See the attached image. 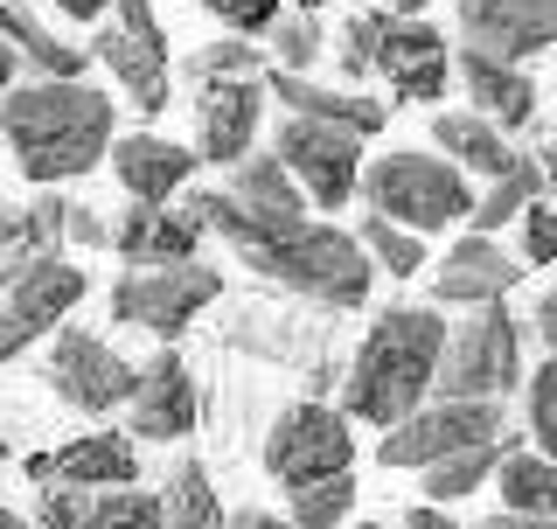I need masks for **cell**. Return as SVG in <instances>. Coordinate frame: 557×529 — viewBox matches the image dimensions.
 Instances as JSON below:
<instances>
[{"label":"cell","mask_w":557,"mask_h":529,"mask_svg":"<svg viewBox=\"0 0 557 529\" xmlns=\"http://www.w3.org/2000/svg\"><path fill=\"white\" fill-rule=\"evenodd\" d=\"M0 133H8L14 174H28L35 188H57L112 161L119 104L84 77H28L0 98Z\"/></svg>","instance_id":"1"},{"label":"cell","mask_w":557,"mask_h":529,"mask_svg":"<svg viewBox=\"0 0 557 529\" xmlns=\"http://www.w3.org/2000/svg\"><path fill=\"white\" fill-rule=\"evenodd\" d=\"M446 328L453 321H440V307H411V299L383 307L370 334H362V348L342 369V411L356 426H383V432L397 418H411L432 397V383H440Z\"/></svg>","instance_id":"2"},{"label":"cell","mask_w":557,"mask_h":529,"mask_svg":"<svg viewBox=\"0 0 557 529\" xmlns=\"http://www.w3.org/2000/svg\"><path fill=\"white\" fill-rule=\"evenodd\" d=\"M335 63H342L348 84L391 77V98H405V104H440L446 84H453L446 35L432 22H418V14H391V8L348 14L342 35H335Z\"/></svg>","instance_id":"3"},{"label":"cell","mask_w":557,"mask_h":529,"mask_svg":"<svg viewBox=\"0 0 557 529\" xmlns=\"http://www.w3.org/2000/svg\"><path fill=\"white\" fill-rule=\"evenodd\" d=\"M237 264H251L265 286L307 299V307H327V313H348L370 299V279H376V258L362 251L356 231L342 223H300L293 237H272V244H251L237 251Z\"/></svg>","instance_id":"4"},{"label":"cell","mask_w":557,"mask_h":529,"mask_svg":"<svg viewBox=\"0 0 557 529\" xmlns=\"http://www.w3.org/2000/svg\"><path fill=\"white\" fill-rule=\"evenodd\" d=\"M188 223L209 237L216 231L231 251H251V244H272V237H293L307 223V188L286 174L278 153H244L231 168L223 188H188L182 196Z\"/></svg>","instance_id":"5"},{"label":"cell","mask_w":557,"mask_h":529,"mask_svg":"<svg viewBox=\"0 0 557 529\" xmlns=\"http://www.w3.org/2000/svg\"><path fill=\"white\" fill-rule=\"evenodd\" d=\"M223 348L258 356L272 369H293L313 397H321L327 383H342V369H335V313L307 307V299H293V293L244 299V307L231 313V328H223Z\"/></svg>","instance_id":"6"},{"label":"cell","mask_w":557,"mask_h":529,"mask_svg":"<svg viewBox=\"0 0 557 529\" xmlns=\"http://www.w3.org/2000/svg\"><path fill=\"white\" fill-rule=\"evenodd\" d=\"M362 202L376 209V217L405 223V231L432 237V231H453L460 217H474V182H467L460 168L446 161V153H376L370 168H362Z\"/></svg>","instance_id":"7"},{"label":"cell","mask_w":557,"mask_h":529,"mask_svg":"<svg viewBox=\"0 0 557 529\" xmlns=\"http://www.w3.org/2000/svg\"><path fill=\"white\" fill-rule=\"evenodd\" d=\"M522 377H530V369H522V321L509 313V299H487V307H467V321L446 328V356H440L432 397L502 404Z\"/></svg>","instance_id":"8"},{"label":"cell","mask_w":557,"mask_h":529,"mask_svg":"<svg viewBox=\"0 0 557 529\" xmlns=\"http://www.w3.org/2000/svg\"><path fill=\"white\" fill-rule=\"evenodd\" d=\"M91 57L112 70V84L126 91L133 112L161 119L174 104V57H168V28L153 14V0H119L112 22L91 35Z\"/></svg>","instance_id":"9"},{"label":"cell","mask_w":557,"mask_h":529,"mask_svg":"<svg viewBox=\"0 0 557 529\" xmlns=\"http://www.w3.org/2000/svg\"><path fill=\"white\" fill-rule=\"evenodd\" d=\"M258 460L278 488H307V481H327V473H356V432H348V411L307 397V404H286L272 418Z\"/></svg>","instance_id":"10"},{"label":"cell","mask_w":557,"mask_h":529,"mask_svg":"<svg viewBox=\"0 0 557 529\" xmlns=\"http://www.w3.org/2000/svg\"><path fill=\"white\" fill-rule=\"evenodd\" d=\"M502 404H481V397H425L411 418H397L391 432L376 439V460L383 467H418L425 473L432 460H453L467 446H487L502 439Z\"/></svg>","instance_id":"11"},{"label":"cell","mask_w":557,"mask_h":529,"mask_svg":"<svg viewBox=\"0 0 557 529\" xmlns=\"http://www.w3.org/2000/svg\"><path fill=\"white\" fill-rule=\"evenodd\" d=\"M216 299H223V272H216V264H202V258H188V264H147V272H126L112 286V321L147 328V334H161V342H174V334L196 321L202 307H216Z\"/></svg>","instance_id":"12"},{"label":"cell","mask_w":557,"mask_h":529,"mask_svg":"<svg viewBox=\"0 0 557 529\" xmlns=\"http://www.w3.org/2000/svg\"><path fill=\"white\" fill-rule=\"evenodd\" d=\"M272 153L286 161L293 182L307 188L313 209H342L362 188V139L342 133V126H321V119L286 112V119H278V133H272Z\"/></svg>","instance_id":"13"},{"label":"cell","mask_w":557,"mask_h":529,"mask_svg":"<svg viewBox=\"0 0 557 529\" xmlns=\"http://www.w3.org/2000/svg\"><path fill=\"white\" fill-rule=\"evenodd\" d=\"M49 391H57L70 411H84V418H104V411H119V404L133 397V377L139 369L119 356L104 334L91 328H57V348H49Z\"/></svg>","instance_id":"14"},{"label":"cell","mask_w":557,"mask_h":529,"mask_svg":"<svg viewBox=\"0 0 557 529\" xmlns=\"http://www.w3.org/2000/svg\"><path fill=\"white\" fill-rule=\"evenodd\" d=\"M84 286H91L84 264H70L63 251L42 258V264H28V272L0 293V362H14L22 348L42 342V334H57L70 321V307L84 299Z\"/></svg>","instance_id":"15"},{"label":"cell","mask_w":557,"mask_h":529,"mask_svg":"<svg viewBox=\"0 0 557 529\" xmlns=\"http://www.w3.org/2000/svg\"><path fill=\"white\" fill-rule=\"evenodd\" d=\"M202 418V391H196V369L182 362V348H161L147 369L133 377V397H126V426L133 439H153V446H174L188 439Z\"/></svg>","instance_id":"16"},{"label":"cell","mask_w":557,"mask_h":529,"mask_svg":"<svg viewBox=\"0 0 557 529\" xmlns=\"http://www.w3.org/2000/svg\"><path fill=\"white\" fill-rule=\"evenodd\" d=\"M460 49L530 63L557 49V0H460Z\"/></svg>","instance_id":"17"},{"label":"cell","mask_w":557,"mask_h":529,"mask_svg":"<svg viewBox=\"0 0 557 529\" xmlns=\"http://www.w3.org/2000/svg\"><path fill=\"white\" fill-rule=\"evenodd\" d=\"M265 77H231V84H196V161L237 168L265 119Z\"/></svg>","instance_id":"18"},{"label":"cell","mask_w":557,"mask_h":529,"mask_svg":"<svg viewBox=\"0 0 557 529\" xmlns=\"http://www.w3.org/2000/svg\"><path fill=\"white\" fill-rule=\"evenodd\" d=\"M516 279H522V264L495 237L474 231L432 264V307H487V299H509Z\"/></svg>","instance_id":"19"},{"label":"cell","mask_w":557,"mask_h":529,"mask_svg":"<svg viewBox=\"0 0 557 529\" xmlns=\"http://www.w3.org/2000/svg\"><path fill=\"white\" fill-rule=\"evenodd\" d=\"M28 481L49 488V481H70V488H133L139 481V453L126 432H84L57 453H35L28 460Z\"/></svg>","instance_id":"20"},{"label":"cell","mask_w":557,"mask_h":529,"mask_svg":"<svg viewBox=\"0 0 557 529\" xmlns=\"http://www.w3.org/2000/svg\"><path fill=\"white\" fill-rule=\"evenodd\" d=\"M112 174L133 202H174L196 174V147L182 139H161V133H126L112 139Z\"/></svg>","instance_id":"21"},{"label":"cell","mask_w":557,"mask_h":529,"mask_svg":"<svg viewBox=\"0 0 557 529\" xmlns=\"http://www.w3.org/2000/svg\"><path fill=\"white\" fill-rule=\"evenodd\" d=\"M265 91L286 104V112L300 119H321V126H342L356 139H376L383 126H391V104L383 98H362V91H327V84L313 77H293V70H265Z\"/></svg>","instance_id":"22"},{"label":"cell","mask_w":557,"mask_h":529,"mask_svg":"<svg viewBox=\"0 0 557 529\" xmlns=\"http://www.w3.org/2000/svg\"><path fill=\"white\" fill-rule=\"evenodd\" d=\"M112 251L126 264H188L202 258V231L188 223V209H168V202H139L126 209V223H112Z\"/></svg>","instance_id":"23"},{"label":"cell","mask_w":557,"mask_h":529,"mask_svg":"<svg viewBox=\"0 0 557 529\" xmlns=\"http://www.w3.org/2000/svg\"><path fill=\"white\" fill-rule=\"evenodd\" d=\"M460 91L474 98L467 112H481V119H495L502 133H516V126H530L536 119V84H530V70L522 63H502V57H481V49H460Z\"/></svg>","instance_id":"24"},{"label":"cell","mask_w":557,"mask_h":529,"mask_svg":"<svg viewBox=\"0 0 557 529\" xmlns=\"http://www.w3.org/2000/svg\"><path fill=\"white\" fill-rule=\"evenodd\" d=\"M63 196H35L22 209H0V293L14 286V279L28 272V264H42V258H57L63 251Z\"/></svg>","instance_id":"25"},{"label":"cell","mask_w":557,"mask_h":529,"mask_svg":"<svg viewBox=\"0 0 557 529\" xmlns=\"http://www.w3.org/2000/svg\"><path fill=\"white\" fill-rule=\"evenodd\" d=\"M432 147H440L460 174H481V182H495V174H509L522 161L509 147V133H502L495 119H481V112H440L432 119Z\"/></svg>","instance_id":"26"},{"label":"cell","mask_w":557,"mask_h":529,"mask_svg":"<svg viewBox=\"0 0 557 529\" xmlns=\"http://www.w3.org/2000/svg\"><path fill=\"white\" fill-rule=\"evenodd\" d=\"M0 42H8L14 57H28L35 77H84V63H91V49L63 42L57 28H42L22 0H0Z\"/></svg>","instance_id":"27"},{"label":"cell","mask_w":557,"mask_h":529,"mask_svg":"<svg viewBox=\"0 0 557 529\" xmlns=\"http://www.w3.org/2000/svg\"><path fill=\"white\" fill-rule=\"evenodd\" d=\"M544 196H550L544 161H536V153H522L509 174H495V182H487L481 196H474V231H481V237H495L502 223H522V209L544 202Z\"/></svg>","instance_id":"28"},{"label":"cell","mask_w":557,"mask_h":529,"mask_svg":"<svg viewBox=\"0 0 557 529\" xmlns=\"http://www.w3.org/2000/svg\"><path fill=\"white\" fill-rule=\"evenodd\" d=\"M161 508H168V529H231L216 488H209V467L188 460V453L161 473Z\"/></svg>","instance_id":"29"},{"label":"cell","mask_w":557,"mask_h":529,"mask_svg":"<svg viewBox=\"0 0 557 529\" xmlns=\"http://www.w3.org/2000/svg\"><path fill=\"white\" fill-rule=\"evenodd\" d=\"M495 488H502V508H516V516H557V460L550 453L509 446L495 467Z\"/></svg>","instance_id":"30"},{"label":"cell","mask_w":557,"mask_h":529,"mask_svg":"<svg viewBox=\"0 0 557 529\" xmlns=\"http://www.w3.org/2000/svg\"><path fill=\"white\" fill-rule=\"evenodd\" d=\"M516 446V432H502V439H487V446H467V453H453V460H432L425 467V502H460V495H481L487 481H495V467H502V453Z\"/></svg>","instance_id":"31"},{"label":"cell","mask_w":557,"mask_h":529,"mask_svg":"<svg viewBox=\"0 0 557 529\" xmlns=\"http://www.w3.org/2000/svg\"><path fill=\"white\" fill-rule=\"evenodd\" d=\"M272 57H265V42H251V35H223V42H202L196 57L182 63V77L188 84H231V77H265Z\"/></svg>","instance_id":"32"},{"label":"cell","mask_w":557,"mask_h":529,"mask_svg":"<svg viewBox=\"0 0 557 529\" xmlns=\"http://www.w3.org/2000/svg\"><path fill=\"white\" fill-rule=\"evenodd\" d=\"M362 251H370L376 258V272H391V279H411V272H425V237H418V231H405V223H391V217H376V209H370V217H362Z\"/></svg>","instance_id":"33"},{"label":"cell","mask_w":557,"mask_h":529,"mask_svg":"<svg viewBox=\"0 0 557 529\" xmlns=\"http://www.w3.org/2000/svg\"><path fill=\"white\" fill-rule=\"evenodd\" d=\"M321 22H313L307 8H286L278 22L265 28V57H272V70H293V77H307L313 63H321Z\"/></svg>","instance_id":"34"},{"label":"cell","mask_w":557,"mask_h":529,"mask_svg":"<svg viewBox=\"0 0 557 529\" xmlns=\"http://www.w3.org/2000/svg\"><path fill=\"white\" fill-rule=\"evenodd\" d=\"M286 502H293V522L300 529H342L348 508H356V473H327V481L286 488Z\"/></svg>","instance_id":"35"},{"label":"cell","mask_w":557,"mask_h":529,"mask_svg":"<svg viewBox=\"0 0 557 529\" xmlns=\"http://www.w3.org/2000/svg\"><path fill=\"white\" fill-rule=\"evenodd\" d=\"M91 529H168V508L147 488H91Z\"/></svg>","instance_id":"36"},{"label":"cell","mask_w":557,"mask_h":529,"mask_svg":"<svg viewBox=\"0 0 557 529\" xmlns=\"http://www.w3.org/2000/svg\"><path fill=\"white\" fill-rule=\"evenodd\" d=\"M522 411H530L536 453H550V460H557V362H536L530 377H522Z\"/></svg>","instance_id":"37"},{"label":"cell","mask_w":557,"mask_h":529,"mask_svg":"<svg viewBox=\"0 0 557 529\" xmlns=\"http://www.w3.org/2000/svg\"><path fill=\"white\" fill-rule=\"evenodd\" d=\"M35 529H91V488L49 481L42 502H35Z\"/></svg>","instance_id":"38"},{"label":"cell","mask_w":557,"mask_h":529,"mask_svg":"<svg viewBox=\"0 0 557 529\" xmlns=\"http://www.w3.org/2000/svg\"><path fill=\"white\" fill-rule=\"evenodd\" d=\"M209 14H216L231 35H265L278 14H286V0H202Z\"/></svg>","instance_id":"39"},{"label":"cell","mask_w":557,"mask_h":529,"mask_svg":"<svg viewBox=\"0 0 557 529\" xmlns=\"http://www.w3.org/2000/svg\"><path fill=\"white\" fill-rule=\"evenodd\" d=\"M522 264H557V202H530L522 209Z\"/></svg>","instance_id":"40"},{"label":"cell","mask_w":557,"mask_h":529,"mask_svg":"<svg viewBox=\"0 0 557 529\" xmlns=\"http://www.w3.org/2000/svg\"><path fill=\"white\" fill-rule=\"evenodd\" d=\"M63 244H84V251H112V223L98 217V202H70V209H63Z\"/></svg>","instance_id":"41"},{"label":"cell","mask_w":557,"mask_h":529,"mask_svg":"<svg viewBox=\"0 0 557 529\" xmlns=\"http://www.w3.org/2000/svg\"><path fill=\"white\" fill-rule=\"evenodd\" d=\"M530 321H536V342H544V348H550V362H557V286H550L544 299H536V313H530Z\"/></svg>","instance_id":"42"},{"label":"cell","mask_w":557,"mask_h":529,"mask_svg":"<svg viewBox=\"0 0 557 529\" xmlns=\"http://www.w3.org/2000/svg\"><path fill=\"white\" fill-rule=\"evenodd\" d=\"M57 14H70V22H98V14H112L119 0H49Z\"/></svg>","instance_id":"43"},{"label":"cell","mask_w":557,"mask_h":529,"mask_svg":"<svg viewBox=\"0 0 557 529\" xmlns=\"http://www.w3.org/2000/svg\"><path fill=\"white\" fill-rule=\"evenodd\" d=\"M405 529H467V522H453L440 502H425V508H411V516H405Z\"/></svg>","instance_id":"44"},{"label":"cell","mask_w":557,"mask_h":529,"mask_svg":"<svg viewBox=\"0 0 557 529\" xmlns=\"http://www.w3.org/2000/svg\"><path fill=\"white\" fill-rule=\"evenodd\" d=\"M231 529H300V522H293V516H265V508H237Z\"/></svg>","instance_id":"45"},{"label":"cell","mask_w":557,"mask_h":529,"mask_svg":"<svg viewBox=\"0 0 557 529\" xmlns=\"http://www.w3.org/2000/svg\"><path fill=\"white\" fill-rule=\"evenodd\" d=\"M481 529H557V516H516V508H502V516H487Z\"/></svg>","instance_id":"46"},{"label":"cell","mask_w":557,"mask_h":529,"mask_svg":"<svg viewBox=\"0 0 557 529\" xmlns=\"http://www.w3.org/2000/svg\"><path fill=\"white\" fill-rule=\"evenodd\" d=\"M8 91H14V49L0 42V98H8Z\"/></svg>","instance_id":"47"},{"label":"cell","mask_w":557,"mask_h":529,"mask_svg":"<svg viewBox=\"0 0 557 529\" xmlns=\"http://www.w3.org/2000/svg\"><path fill=\"white\" fill-rule=\"evenodd\" d=\"M0 529H35V522H28V516H14V508L0 502Z\"/></svg>","instance_id":"48"},{"label":"cell","mask_w":557,"mask_h":529,"mask_svg":"<svg viewBox=\"0 0 557 529\" xmlns=\"http://www.w3.org/2000/svg\"><path fill=\"white\" fill-rule=\"evenodd\" d=\"M544 182H550V196H557V147H544Z\"/></svg>","instance_id":"49"},{"label":"cell","mask_w":557,"mask_h":529,"mask_svg":"<svg viewBox=\"0 0 557 529\" xmlns=\"http://www.w3.org/2000/svg\"><path fill=\"white\" fill-rule=\"evenodd\" d=\"M432 0H391V14H425Z\"/></svg>","instance_id":"50"},{"label":"cell","mask_w":557,"mask_h":529,"mask_svg":"<svg viewBox=\"0 0 557 529\" xmlns=\"http://www.w3.org/2000/svg\"><path fill=\"white\" fill-rule=\"evenodd\" d=\"M293 8H307V14H321V8H327V0H293Z\"/></svg>","instance_id":"51"},{"label":"cell","mask_w":557,"mask_h":529,"mask_svg":"<svg viewBox=\"0 0 557 529\" xmlns=\"http://www.w3.org/2000/svg\"><path fill=\"white\" fill-rule=\"evenodd\" d=\"M356 529H391V522H356Z\"/></svg>","instance_id":"52"},{"label":"cell","mask_w":557,"mask_h":529,"mask_svg":"<svg viewBox=\"0 0 557 529\" xmlns=\"http://www.w3.org/2000/svg\"><path fill=\"white\" fill-rule=\"evenodd\" d=\"M0 460H8V439H0Z\"/></svg>","instance_id":"53"}]
</instances>
